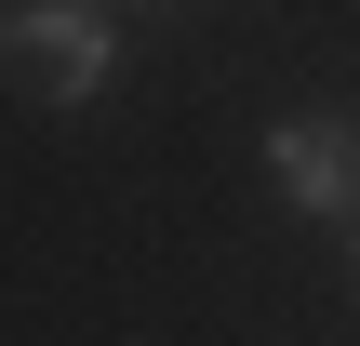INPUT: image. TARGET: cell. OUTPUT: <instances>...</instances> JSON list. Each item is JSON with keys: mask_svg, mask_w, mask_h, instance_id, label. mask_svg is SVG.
I'll use <instances>...</instances> for the list:
<instances>
[{"mask_svg": "<svg viewBox=\"0 0 360 346\" xmlns=\"http://www.w3.org/2000/svg\"><path fill=\"white\" fill-rule=\"evenodd\" d=\"M0 67L53 107H94L120 80V0H0Z\"/></svg>", "mask_w": 360, "mask_h": 346, "instance_id": "cell-1", "label": "cell"}, {"mask_svg": "<svg viewBox=\"0 0 360 346\" xmlns=\"http://www.w3.org/2000/svg\"><path fill=\"white\" fill-rule=\"evenodd\" d=\"M120 13H187V0H120Z\"/></svg>", "mask_w": 360, "mask_h": 346, "instance_id": "cell-3", "label": "cell"}, {"mask_svg": "<svg viewBox=\"0 0 360 346\" xmlns=\"http://www.w3.org/2000/svg\"><path fill=\"white\" fill-rule=\"evenodd\" d=\"M267 187L294 200V213H360V120L334 107H294V120H267Z\"/></svg>", "mask_w": 360, "mask_h": 346, "instance_id": "cell-2", "label": "cell"}, {"mask_svg": "<svg viewBox=\"0 0 360 346\" xmlns=\"http://www.w3.org/2000/svg\"><path fill=\"white\" fill-rule=\"evenodd\" d=\"M347 293H360V240H347Z\"/></svg>", "mask_w": 360, "mask_h": 346, "instance_id": "cell-4", "label": "cell"}]
</instances>
